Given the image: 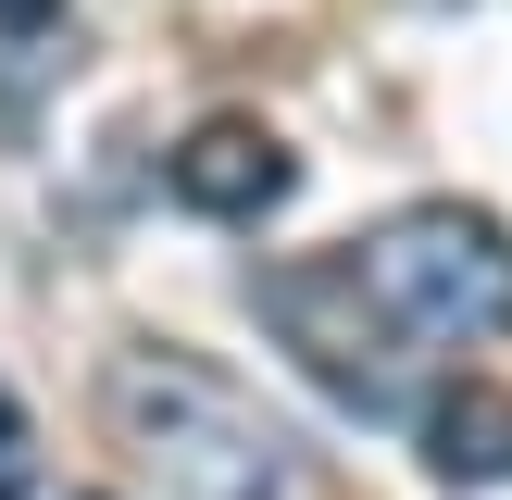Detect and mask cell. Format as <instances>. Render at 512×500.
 <instances>
[{
  "label": "cell",
  "mask_w": 512,
  "mask_h": 500,
  "mask_svg": "<svg viewBox=\"0 0 512 500\" xmlns=\"http://www.w3.org/2000/svg\"><path fill=\"white\" fill-rule=\"evenodd\" d=\"M350 263H363V288L388 300L400 338H500L512 325V238H500V213L413 200V213H388Z\"/></svg>",
  "instance_id": "cell-1"
},
{
  "label": "cell",
  "mask_w": 512,
  "mask_h": 500,
  "mask_svg": "<svg viewBox=\"0 0 512 500\" xmlns=\"http://www.w3.org/2000/svg\"><path fill=\"white\" fill-rule=\"evenodd\" d=\"M175 200H188V213H213V225H250V213H275V200H288V150H275L250 113H213L188 150H175Z\"/></svg>",
  "instance_id": "cell-4"
},
{
  "label": "cell",
  "mask_w": 512,
  "mask_h": 500,
  "mask_svg": "<svg viewBox=\"0 0 512 500\" xmlns=\"http://www.w3.org/2000/svg\"><path fill=\"white\" fill-rule=\"evenodd\" d=\"M263 313L288 325V350H300L338 400H388V300L363 288V263H350V250L288 263V275L263 288Z\"/></svg>",
  "instance_id": "cell-3"
},
{
  "label": "cell",
  "mask_w": 512,
  "mask_h": 500,
  "mask_svg": "<svg viewBox=\"0 0 512 500\" xmlns=\"http://www.w3.org/2000/svg\"><path fill=\"white\" fill-rule=\"evenodd\" d=\"M50 13H63V0H0V25H50Z\"/></svg>",
  "instance_id": "cell-7"
},
{
  "label": "cell",
  "mask_w": 512,
  "mask_h": 500,
  "mask_svg": "<svg viewBox=\"0 0 512 500\" xmlns=\"http://www.w3.org/2000/svg\"><path fill=\"white\" fill-rule=\"evenodd\" d=\"M125 425L138 463H163L175 500H288V438L263 425V400H238L200 363H125Z\"/></svg>",
  "instance_id": "cell-2"
},
{
  "label": "cell",
  "mask_w": 512,
  "mask_h": 500,
  "mask_svg": "<svg viewBox=\"0 0 512 500\" xmlns=\"http://www.w3.org/2000/svg\"><path fill=\"white\" fill-rule=\"evenodd\" d=\"M0 500H38V425L13 388H0Z\"/></svg>",
  "instance_id": "cell-6"
},
{
  "label": "cell",
  "mask_w": 512,
  "mask_h": 500,
  "mask_svg": "<svg viewBox=\"0 0 512 500\" xmlns=\"http://www.w3.org/2000/svg\"><path fill=\"white\" fill-rule=\"evenodd\" d=\"M425 463H438L450 488H500V475H512V400L475 388V375L438 388V400H425Z\"/></svg>",
  "instance_id": "cell-5"
}]
</instances>
